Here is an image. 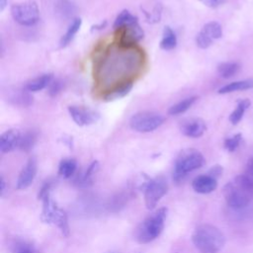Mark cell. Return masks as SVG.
Masks as SVG:
<instances>
[{
    "label": "cell",
    "instance_id": "6da1fadb",
    "mask_svg": "<svg viewBox=\"0 0 253 253\" xmlns=\"http://www.w3.org/2000/svg\"><path fill=\"white\" fill-rule=\"evenodd\" d=\"M223 196L229 207L245 208L253 200V181L246 175H238L224 186Z\"/></svg>",
    "mask_w": 253,
    "mask_h": 253
},
{
    "label": "cell",
    "instance_id": "7a4b0ae2",
    "mask_svg": "<svg viewBox=\"0 0 253 253\" xmlns=\"http://www.w3.org/2000/svg\"><path fill=\"white\" fill-rule=\"evenodd\" d=\"M192 240L202 253H217L225 243V236L216 226L203 223L195 228Z\"/></svg>",
    "mask_w": 253,
    "mask_h": 253
},
{
    "label": "cell",
    "instance_id": "3957f363",
    "mask_svg": "<svg viewBox=\"0 0 253 253\" xmlns=\"http://www.w3.org/2000/svg\"><path fill=\"white\" fill-rule=\"evenodd\" d=\"M167 209L160 208L146 216L135 228L134 239L140 244H146L157 238L165 224Z\"/></svg>",
    "mask_w": 253,
    "mask_h": 253
},
{
    "label": "cell",
    "instance_id": "277c9868",
    "mask_svg": "<svg viewBox=\"0 0 253 253\" xmlns=\"http://www.w3.org/2000/svg\"><path fill=\"white\" fill-rule=\"evenodd\" d=\"M205 164L204 155L197 149H183L177 156L173 171V179L177 182L183 180L186 175L201 168Z\"/></svg>",
    "mask_w": 253,
    "mask_h": 253
},
{
    "label": "cell",
    "instance_id": "5b68a950",
    "mask_svg": "<svg viewBox=\"0 0 253 253\" xmlns=\"http://www.w3.org/2000/svg\"><path fill=\"white\" fill-rule=\"evenodd\" d=\"M114 28L122 33V40L126 43L135 42L143 38V30L140 28L137 18L127 10L120 12L114 22Z\"/></svg>",
    "mask_w": 253,
    "mask_h": 253
},
{
    "label": "cell",
    "instance_id": "8992f818",
    "mask_svg": "<svg viewBox=\"0 0 253 253\" xmlns=\"http://www.w3.org/2000/svg\"><path fill=\"white\" fill-rule=\"evenodd\" d=\"M42 201V219L44 222L54 224L62 233L63 236L68 237L70 234L67 214L60 209L56 203L50 198V194L45 195L41 199Z\"/></svg>",
    "mask_w": 253,
    "mask_h": 253
},
{
    "label": "cell",
    "instance_id": "52a82bcc",
    "mask_svg": "<svg viewBox=\"0 0 253 253\" xmlns=\"http://www.w3.org/2000/svg\"><path fill=\"white\" fill-rule=\"evenodd\" d=\"M165 118L156 112L141 111L134 114L129 120V126L137 132H150L158 128Z\"/></svg>",
    "mask_w": 253,
    "mask_h": 253
},
{
    "label": "cell",
    "instance_id": "ba28073f",
    "mask_svg": "<svg viewBox=\"0 0 253 253\" xmlns=\"http://www.w3.org/2000/svg\"><path fill=\"white\" fill-rule=\"evenodd\" d=\"M11 15L18 24L22 26H33L40 19V10L36 1L28 0L14 4L11 7Z\"/></svg>",
    "mask_w": 253,
    "mask_h": 253
},
{
    "label": "cell",
    "instance_id": "9c48e42d",
    "mask_svg": "<svg viewBox=\"0 0 253 253\" xmlns=\"http://www.w3.org/2000/svg\"><path fill=\"white\" fill-rule=\"evenodd\" d=\"M168 191V184L163 176H158L150 180L143 192L144 203L147 210H153L161 198L166 195Z\"/></svg>",
    "mask_w": 253,
    "mask_h": 253
},
{
    "label": "cell",
    "instance_id": "30bf717a",
    "mask_svg": "<svg viewBox=\"0 0 253 253\" xmlns=\"http://www.w3.org/2000/svg\"><path fill=\"white\" fill-rule=\"evenodd\" d=\"M222 36L221 26L217 22L207 23L197 36L196 42L199 47L207 48L211 45L214 40L219 39Z\"/></svg>",
    "mask_w": 253,
    "mask_h": 253
},
{
    "label": "cell",
    "instance_id": "8fae6325",
    "mask_svg": "<svg viewBox=\"0 0 253 253\" xmlns=\"http://www.w3.org/2000/svg\"><path fill=\"white\" fill-rule=\"evenodd\" d=\"M68 112L76 125L80 126H89L99 120V114L83 106H69Z\"/></svg>",
    "mask_w": 253,
    "mask_h": 253
},
{
    "label": "cell",
    "instance_id": "7c38bea8",
    "mask_svg": "<svg viewBox=\"0 0 253 253\" xmlns=\"http://www.w3.org/2000/svg\"><path fill=\"white\" fill-rule=\"evenodd\" d=\"M37 160L34 157H31L26 165L21 170L18 179H17V185L16 188L18 190H25L27 189L34 181L36 175H37Z\"/></svg>",
    "mask_w": 253,
    "mask_h": 253
},
{
    "label": "cell",
    "instance_id": "4fadbf2b",
    "mask_svg": "<svg viewBox=\"0 0 253 253\" xmlns=\"http://www.w3.org/2000/svg\"><path fill=\"white\" fill-rule=\"evenodd\" d=\"M207 129V126L204 120L200 118H191L185 120L181 124V131L184 135L192 138H198L202 136Z\"/></svg>",
    "mask_w": 253,
    "mask_h": 253
},
{
    "label": "cell",
    "instance_id": "5bb4252c",
    "mask_svg": "<svg viewBox=\"0 0 253 253\" xmlns=\"http://www.w3.org/2000/svg\"><path fill=\"white\" fill-rule=\"evenodd\" d=\"M21 132L19 129L10 128L4 131L0 137V150L2 153H7L14 150L16 147H19Z\"/></svg>",
    "mask_w": 253,
    "mask_h": 253
},
{
    "label": "cell",
    "instance_id": "9a60e30c",
    "mask_svg": "<svg viewBox=\"0 0 253 253\" xmlns=\"http://www.w3.org/2000/svg\"><path fill=\"white\" fill-rule=\"evenodd\" d=\"M192 187L197 193L210 194L216 189L217 182L216 179L210 174L200 175L193 180Z\"/></svg>",
    "mask_w": 253,
    "mask_h": 253
},
{
    "label": "cell",
    "instance_id": "2e32d148",
    "mask_svg": "<svg viewBox=\"0 0 253 253\" xmlns=\"http://www.w3.org/2000/svg\"><path fill=\"white\" fill-rule=\"evenodd\" d=\"M130 192H117L113 196L109 198V200L106 203V208L109 211L117 212L120 211L122 209H124L129 198H130Z\"/></svg>",
    "mask_w": 253,
    "mask_h": 253
},
{
    "label": "cell",
    "instance_id": "e0dca14e",
    "mask_svg": "<svg viewBox=\"0 0 253 253\" xmlns=\"http://www.w3.org/2000/svg\"><path fill=\"white\" fill-rule=\"evenodd\" d=\"M53 80V75L51 73L42 74L41 76H38L30 81L27 82L25 89L29 92H38L42 90L43 88L47 87L51 81Z\"/></svg>",
    "mask_w": 253,
    "mask_h": 253
},
{
    "label": "cell",
    "instance_id": "ac0fdd59",
    "mask_svg": "<svg viewBox=\"0 0 253 253\" xmlns=\"http://www.w3.org/2000/svg\"><path fill=\"white\" fill-rule=\"evenodd\" d=\"M177 45V37L174 31L169 27L166 26L163 30L162 39L160 41V47L164 50H172Z\"/></svg>",
    "mask_w": 253,
    "mask_h": 253
},
{
    "label": "cell",
    "instance_id": "d6986e66",
    "mask_svg": "<svg viewBox=\"0 0 253 253\" xmlns=\"http://www.w3.org/2000/svg\"><path fill=\"white\" fill-rule=\"evenodd\" d=\"M81 24H82V20L80 18H75L72 21V23L68 27L67 31L65 32V34L60 39V42H59L60 47H65L66 45H68L71 42V41L73 40L74 36L79 31V29L81 27Z\"/></svg>",
    "mask_w": 253,
    "mask_h": 253
},
{
    "label": "cell",
    "instance_id": "ffe728a7",
    "mask_svg": "<svg viewBox=\"0 0 253 253\" xmlns=\"http://www.w3.org/2000/svg\"><path fill=\"white\" fill-rule=\"evenodd\" d=\"M77 170V161L73 158H64L58 166V174L63 178H71Z\"/></svg>",
    "mask_w": 253,
    "mask_h": 253
},
{
    "label": "cell",
    "instance_id": "44dd1931",
    "mask_svg": "<svg viewBox=\"0 0 253 253\" xmlns=\"http://www.w3.org/2000/svg\"><path fill=\"white\" fill-rule=\"evenodd\" d=\"M132 88V83L131 82H125L122 83L119 86H116L115 88H113L112 90H110L105 96L104 98L108 101L111 100H116V99H120L125 97L126 95H127L129 93V91Z\"/></svg>",
    "mask_w": 253,
    "mask_h": 253
},
{
    "label": "cell",
    "instance_id": "7402d4cb",
    "mask_svg": "<svg viewBox=\"0 0 253 253\" xmlns=\"http://www.w3.org/2000/svg\"><path fill=\"white\" fill-rule=\"evenodd\" d=\"M99 169V163L98 161L92 162V164L87 168L85 173L81 176H78L76 179V184L80 187H88L92 184L93 176L97 173Z\"/></svg>",
    "mask_w": 253,
    "mask_h": 253
},
{
    "label": "cell",
    "instance_id": "603a6c76",
    "mask_svg": "<svg viewBox=\"0 0 253 253\" xmlns=\"http://www.w3.org/2000/svg\"><path fill=\"white\" fill-rule=\"evenodd\" d=\"M253 88V79L250 80H242V81H235L232 83H229L223 87H221L218 90L219 94H226V93H231L235 91H240V90H247Z\"/></svg>",
    "mask_w": 253,
    "mask_h": 253
},
{
    "label": "cell",
    "instance_id": "cb8c5ba5",
    "mask_svg": "<svg viewBox=\"0 0 253 253\" xmlns=\"http://www.w3.org/2000/svg\"><path fill=\"white\" fill-rule=\"evenodd\" d=\"M197 99L198 98L196 96L186 98V99L178 102L177 104L173 105L172 107H170V109L168 110V113L170 115H173V116L183 114V113H185L187 110H189L192 107V105L196 102Z\"/></svg>",
    "mask_w": 253,
    "mask_h": 253
},
{
    "label": "cell",
    "instance_id": "d4e9b609",
    "mask_svg": "<svg viewBox=\"0 0 253 253\" xmlns=\"http://www.w3.org/2000/svg\"><path fill=\"white\" fill-rule=\"evenodd\" d=\"M250 100L248 99H243L240 100L237 104V107L235 108V110L230 114L229 116V122L233 125H236L239 123V121L242 119L243 114L245 112V110L250 106Z\"/></svg>",
    "mask_w": 253,
    "mask_h": 253
},
{
    "label": "cell",
    "instance_id": "484cf974",
    "mask_svg": "<svg viewBox=\"0 0 253 253\" xmlns=\"http://www.w3.org/2000/svg\"><path fill=\"white\" fill-rule=\"evenodd\" d=\"M36 140H37V134L36 132L32 131V130H29V131H26L24 134H22L21 136V139H20V143H19V148L22 150V151H25V152H28L30 151L33 146L35 145L36 143Z\"/></svg>",
    "mask_w": 253,
    "mask_h": 253
},
{
    "label": "cell",
    "instance_id": "4316f807",
    "mask_svg": "<svg viewBox=\"0 0 253 253\" xmlns=\"http://www.w3.org/2000/svg\"><path fill=\"white\" fill-rule=\"evenodd\" d=\"M239 65L235 62H222L217 66L218 74L223 78H230L237 73Z\"/></svg>",
    "mask_w": 253,
    "mask_h": 253
},
{
    "label": "cell",
    "instance_id": "83f0119b",
    "mask_svg": "<svg viewBox=\"0 0 253 253\" xmlns=\"http://www.w3.org/2000/svg\"><path fill=\"white\" fill-rule=\"evenodd\" d=\"M56 11L61 17L67 18L74 12V6L68 0H58L56 3Z\"/></svg>",
    "mask_w": 253,
    "mask_h": 253
},
{
    "label": "cell",
    "instance_id": "f1b7e54d",
    "mask_svg": "<svg viewBox=\"0 0 253 253\" xmlns=\"http://www.w3.org/2000/svg\"><path fill=\"white\" fill-rule=\"evenodd\" d=\"M14 253H39V251L35 248V246L28 241L20 240L14 244Z\"/></svg>",
    "mask_w": 253,
    "mask_h": 253
},
{
    "label": "cell",
    "instance_id": "f546056e",
    "mask_svg": "<svg viewBox=\"0 0 253 253\" xmlns=\"http://www.w3.org/2000/svg\"><path fill=\"white\" fill-rule=\"evenodd\" d=\"M15 100V103L21 106H29L33 103V97L25 91H16V94L12 97Z\"/></svg>",
    "mask_w": 253,
    "mask_h": 253
},
{
    "label": "cell",
    "instance_id": "4dcf8cb0",
    "mask_svg": "<svg viewBox=\"0 0 253 253\" xmlns=\"http://www.w3.org/2000/svg\"><path fill=\"white\" fill-rule=\"evenodd\" d=\"M241 134L240 133H236L234 134L233 136L231 137H228V138H225L224 142H223V145H224V148L227 149L228 151L232 152L234 151L240 144V141H241Z\"/></svg>",
    "mask_w": 253,
    "mask_h": 253
},
{
    "label": "cell",
    "instance_id": "1f68e13d",
    "mask_svg": "<svg viewBox=\"0 0 253 253\" xmlns=\"http://www.w3.org/2000/svg\"><path fill=\"white\" fill-rule=\"evenodd\" d=\"M161 11H162V6L160 4H157L153 8V11L150 12V13L144 11V14H145L147 22L151 23V24L159 22L160 21V17H161Z\"/></svg>",
    "mask_w": 253,
    "mask_h": 253
},
{
    "label": "cell",
    "instance_id": "d6a6232c",
    "mask_svg": "<svg viewBox=\"0 0 253 253\" xmlns=\"http://www.w3.org/2000/svg\"><path fill=\"white\" fill-rule=\"evenodd\" d=\"M63 88V82L59 79H55V80H52L51 83L48 85V95L50 97H55L57 96L61 90Z\"/></svg>",
    "mask_w": 253,
    "mask_h": 253
},
{
    "label": "cell",
    "instance_id": "836d02e7",
    "mask_svg": "<svg viewBox=\"0 0 253 253\" xmlns=\"http://www.w3.org/2000/svg\"><path fill=\"white\" fill-rule=\"evenodd\" d=\"M221 172H222V168H221L219 165H215V166H213V167L210 170L209 174H210L211 176H212L213 178L216 179V177H218V176L221 174Z\"/></svg>",
    "mask_w": 253,
    "mask_h": 253
},
{
    "label": "cell",
    "instance_id": "e575fe53",
    "mask_svg": "<svg viewBox=\"0 0 253 253\" xmlns=\"http://www.w3.org/2000/svg\"><path fill=\"white\" fill-rule=\"evenodd\" d=\"M200 2H202L204 5L211 7V8H214L219 4V0H199Z\"/></svg>",
    "mask_w": 253,
    "mask_h": 253
},
{
    "label": "cell",
    "instance_id": "d590c367",
    "mask_svg": "<svg viewBox=\"0 0 253 253\" xmlns=\"http://www.w3.org/2000/svg\"><path fill=\"white\" fill-rule=\"evenodd\" d=\"M247 171H248V173L253 177V157L248 161V164H247Z\"/></svg>",
    "mask_w": 253,
    "mask_h": 253
},
{
    "label": "cell",
    "instance_id": "8d00e7d4",
    "mask_svg": "<svg viewBox=\"0 0 253 253\" xmlns=\"http://www.w3.org/2000/svg\"><path fill=\"white\" fill-rule=\"evenodd\" d=\"M106 25H107V22H105L104 24L101 23L100 25H95V26L92 27V30H102V29H104L106 27Z\"/></svg>",
    "mask_w": 253,
    "mask_h": 253
},
{
    "label": "cell",
    "instance_id": "74e56055",
    "mask_svg": "<svg viewBox=\"0 0 253 253\" xmlns=\"http://www.w3.org/2000/svg\"><path fill=\"white\" fill-rule=\"evenodd\" d=\"M7 3H8V0H0V11L2 12L5 7L7 6Z\"/></svg>",
    "mask_w": 253,
    "mask_h": 253
},
{
    "label": "cell",
    "instance_id": "f35d334b",
    "mask_svg": "<svg viewBox=\"0 0 253 253\" xmlns=\"http://www.w3.org/2000/svg\"><path fill=\"white\" fill-rule=\"evenodd\" d=\"M110 253H117V252H110Z\"/></svg>",
    "mask_w": 253,
    "mask_h": 253
}]
</instances>
